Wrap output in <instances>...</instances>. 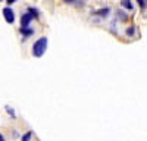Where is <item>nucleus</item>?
<instances>
[{
    "label": "nucleus",
    "mask_w": 147,
    "mask_h": 141,
    "mask_svg": "<svg viewBox=\"0 0 147 141\" xmlns=\"http://www.w3.org/2000/svg\"><path fill=\"white\" fill-rule=\"evenodd\" d=\"M46 49H47V37H41V38H38L34 43V46H32V54L35 57H41L44 54Z\"/></svg>",
    "instance_id": "obj_1"
},
{
    "label": "nucleus",
    "mask_w": 147,
    "mask_h": 141,
    "mask_svg": "<svg viewBox=\"0 0 147 141\" xmlns=\"http://www.w3.org/2000/svg\"><path fill=\"white\" fill-rule=\"evenodd\" d=\"M32 18H34V16L30 13V12H28V13H24V15L21 16V28H27Z\"/></svg>",
    "instance_id": "obj_2"
},
{
    "label": "nucleus",
    "mask_w": 147,
    "mask_h": 141,
    "mask_svg": "<svg viewBox=\"0 0 147 141\" xmlns=\"http://www.w3.org/2000/svg\"><path fill=\"white\" fill-rule=\"evenodd\" d=\"M3 15H5V19L9 22V23H12L15 21V15H13V10H12L10 7H5L3 9Z\"/></svg>",
    "instance_id": "obj_3"
},
{
    "label": "nucleus",
    "mask_w": 147,
    "mask_h": 141,
    "mask_svg": "<svg viewBox=\"0 0 147 141\" xmlns=\"http://www.w3.org/2000/svg\"><path fill=\"white\" fill-rule=\"evenodd\" d=\"M107 13H109V7H105L102 10H97L96 12V15H99V16H106Z\"/></svg>",
    "instance_id": "obj_4"
},
{
    "label": "nucleus",
    "mask_w": 147,
    "mask_h": 141,
    "mask_svg": "<svg viewBox=\"0 0 147 141\" xmlns=\"http://www.w3.org/2000/svg\"><path fill=\"white\" fill-rule=\"evenodd\" d=\"M21 32L25 35V37H28V35H32V30H30V28H21Z\"/></svg>",
    "instance_id": "obj_5"
},
{
    "label": "nucleus",
    "mask_w": 147,
    "mask_h": 141,
    "mask_svg": "<svg viewBox=\"0 0 147 141\" xmlns=\"http://www.w3.org/2000/svg\"><path fill=\"white\" fill-rule=\"evenodd\" d=\"M122 7H125V9H132V2H127V0H124V2H121Z\"/></svg>",
    "instance_id": "obj_6"
},
{
    "label": "nucleus",
    "mask_w": 147,
    "mask_h": 141,
    "mask_svg": "<svg viewBox=\"0 0 147 141\" xmlns=\"http://www.w3.org/2000/svg\"><path fill=\"white\" fill-rule=\"evenodd\" d=\"M6 112L12 116V117H15V112H13V109H12V107H9V106H6Z\"/></svg>",
    "instance_id": "obj_7"
},
{
    "label": "nucleus",
    "mask_w": 147,
    "mask_h": 141,
    "mask_svg": "<svg viewBox=\"0 0 147 141\" xmlns=\"http://www.w3.org/2000/svg\"><path fill=\"white\" fill-rule=\"evenodd\" d=\"M30 137H31V132H27L25 135L22 137V141H28V140H30Z\"/></svg>",
    "instance_id": "obj_8"
},
{
    "label": "nucleus",
    "mask_w": 147,
    "mask_h": 141,
    "mask_svg": "<svg viewBox=\"0 0 147 141\" xmlns=\"http://www.w3.org/2000/svg\"><path fill=\"white\" fill-rule=\"evenodd\" d=\"M28 12H30V13H31L32 16H37V10H35V9H32V7H30V9H28Z\"/></svg>",
    "instance_id": "obj_9"
},
{
    "label": "nucleus",
    "mask_w": 147,
    "mask_h": 141,
    "mask_svg": "<svg viewBox=\"0 0 147 141\" xmlns=\"http://www.w3.org/2000/svg\"><path fill=\"white\" fill-rule=\"evenodd\" d=\"M127 34H128V35H132V34H134V28H129V30L127 31Z\"/></svg>",
    "instance_id": "obj_10"
},
{
    "label": "nucleus",
    "mask_w": 147,
    "mask_h": 141,
    "mask_svg": "<svg viewBox=\"0 0 147 141\" xmlns=\"http://www.w3.org/2000/svg\"><path fill=\"white\" fill-rule=\"evenodd\" d=\"M0 141H5V138H3V135L0 134Z\"/></svg>",
    "instance_id": "obj_11"
}]
</instances>
